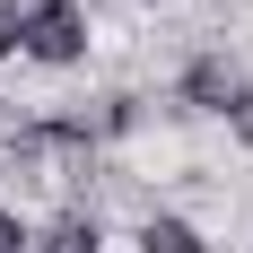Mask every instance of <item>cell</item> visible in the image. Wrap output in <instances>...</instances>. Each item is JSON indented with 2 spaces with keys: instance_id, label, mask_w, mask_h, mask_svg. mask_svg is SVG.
<instances>
[{
  "instance_id": "6da1fadb",
  "label": "cell",
  "mask_w": 253,
  "mask_h": 253,
  "mask_svg": "<svg viewBox=\"0 0 253 253\" xmlns=\"http://www.w3.org/2000/svg\"><path fill=\"white\" fill-rule=\"evenodd\" d=\"M26 52H35V61H52V70H70L79 52H87V18H79L70 0H44V9L26 18Z\"/></svg>"
},
{
  "instance_id": "7a4b0ae2",
  "label": "cell",
  "mask_w": 253,
  "mask_h": 253,
  "mask_svg": "<svg viewBox=\"0 0 253 253\" xmlns=\"http://www.w3.org/2000/svg\"><path fill=\"white\" fill-rule=\"evenodd\" d=\"M183 105L227 114V105H236V70H227V61H192V70H183Z\"/></svg>"
},
{
  "instance_id": "3957f363",
  "label": "cell",
  "mask_w": 253,
  "mask_h": 253,
  "mask_svg": "<svg viewBox=\"0 0 253 253\" xmlns=\"http://www.w3.org/2000/svg\"><path fill=\"white\" fill-rule=\"evenodd\" d=\"M140 253H201V236L183 227V218H149L140 227Z\"/></svg>"
},
{
  "instance_id": "277c9868",
  "label": "cell",
  "mask_w": 253,
  "mask_h": 253,
  "mask_svg": "<svg viewBox=\"0 0 253 253\" xmlns=\"http://www.w3.org/2000/svg\"><path fill=\"white\" fill-rule=\"evenodd\" d=\"M26 253H96V227H79V218H61V227H52L44 245H26Z\"/></svg>"
},
{
  "instance_id": "5b68a950",
  "label": "cell",
  "mask_w": 253,
  "mask_h": 253,
  "mask_svg": "<svg viewBox=\"0 0 253 253\" xmlns=\"http://www.w3.org/2000/svg\"><path fill=\"white\" fill-rule=\"evenodd\" d=\"M44 0H0V26H18V44H26V18H35Z\"/></svg>"
},
{
  "instance_id": "8992f818",
  "label": "cell",
  "mask_w": 253,
  "mask_h": 253,
  "mask_svg": "<svg viewBox=\"0 0 253 253\" xmlns=\"http://www.w3.org/2000/svg\"><path fill=\"white\" fill-rule=\"evenodd\" d=\"M0 253H26V227H18V210H0Z\"/></svg>"
},
{
  "instance_id": "52a82bcc",
  "label": "cell",
  "mask_w": 253,
  "mask_h": 253,
  "mask_svg": "<svg viewBox=\"0 0 253 253\" xmlns=\"http://www.w3.org/2000/svg\"><path fill=\"white\" fill-rule=\"evenodd\" d=\"M227 114H236V131L253 140V87H236V105H227Z\"/></svg>"
},
{
  "instance_id": "ba28073f",
  "label": "cell",
  "mask_w": 253,
  "mask_h": 253,
  "mask_svg": "<svg viewBox=\"0 0 253 253\" xmlns=\"http://www.w3.org/2000/svg\"><path fill=\"white\" fill-rule=\"evenodd\" d=\"M9 52H18V26H0V61H9Z\"/></svg>"
}]
</instances>
